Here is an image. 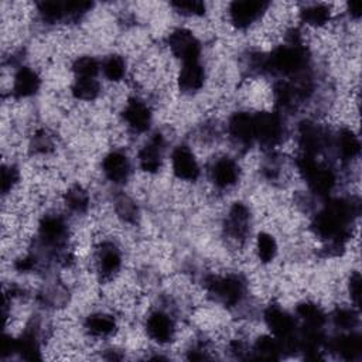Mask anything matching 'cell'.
<instances>
[{
  "label": "cell",
  "mask_w": 362,
  "mask_h": 362,
  "mask_svg": "<svg viewBox=\"0 0 362 362\" xmlns=\"http://www.w3.org/2000/svg\"><path fill=\"white\" fill-rule=\"evenodd\" d=\"M256 253L262 263H270L277 255V242L269 232H260L256 238Z\"/></svg>",
  "instance_id": "22"
},
{
  "label": "cell",
  "mask_w": 362,
  "mask_h": 362,
  "mask_svg": "<svg viewBox=\"0 0 362 362\" xmlns=\"http://www.w3.org/2000/svg\"><path fill=\"white\" fill-rule=\"evenodd\" d=\"M72 71H74L75 79L96 78L99 72V64L93 57H81L74 61Z\"/></svg>",
  "instance_id": "26"
},
{
  "label": "cell",
  "mask_w": 362,
  "mask_h": 362,
  "mask_svg": "<svg viewBox=\"0 0 362 362\" xmlns=\"http://www.w3.org/2000/svg\"><path fill=\"white\" fill-rule=\"evenodd\" d=\"M72 96L76 98L78 100L83 102H90L98 98L100 93V85L96 81V78H89V79H75L72 85Z\"/></svg>",
  "instance_id": "21"
},
{
  "label": "cell",
  "mask_w": 362,
  "mask_h": 362,
  "mask_svg": "<svg viewBox=\"0 0 362 362\" xmlns=\"http://www.w3.org/2000/svg\"><path fill=\"white\" fill-rule=\"evenodd\" d=\"M161 151L163 137L157 134L139 153V163L141 170L146 173H157L161 167Z\"/></svg>",
  "instance_id": "16"
},
{
  "label": "cell",
  "mask_w": 362,
  "mask_h": 362,
  "mask_svg": "<svg viewBox=\"0 0 362 362\" xmlns=\"http://www.w3.org/2000/svg\"><path fill=\"white\" fill-rule=\"evenodd\" d=\"M123 119L133 132L141 133L148 129L151 123V113L146 103L137 99H130L124 106Z\"/></svg>",
  "instance_id": "12"
},
{
  "label": "cell",
  "mask_w": 362,
  "mask_h": 362,
  "mask_svg": "<svg viewBox=\"0 0 362 362\" xmlns=\"http://www.w3.org/2000/svg\"><path fill=\"white\" fill-rule=\"evenodd\" d=\"M102 170L106 178L115 184L124 182L130 173L129 158L120 151H112L105 156Z\"/></svg>",
  "instance_id": "13"
},
{
  "label": "cell",
  "mask_w": 362,
  "mask_h": 362,
  "mask_svg": "<svg viewBox=\"0 0 362 362\" xmlns=\"http://www.w3.org/2000/svg\"><path fill=\"white\" fill-rule=\"evenodd\" d=\"M173 6L185 16H202L205 6L201 1H175Z\"/></svg>",
  "instance_id": "33"
},
{
  "label": "cell",
  "mask_w": 362,
  "mask_h": 362,
  "mask_svg": "<svg viewBox=\"0 0 362 362\" xmlns=\"http://www.w3.org/2000/svg\"><path fill=\"white\" fill-rule=\"evenodd\" d=\"M40 236L48 245H61L66 236V225L59 216H45L40 222Z\"/></svg>",
  "instance_id": "18"
},
{
  "label": "cell",
  "mask_w": 362,
  "mask_h": 362,
  "mask_svg": "<svg viewBox=\"0 0 362 362\" xmlns=\"http://www.w3.org/2000/svg\"><path fill=\"white\" fill-rule=\"evenodd\" d=\"M337 146H338V153L344 160H352L354 157L358 156L361 144H359L358 136L352 130L342 129L338 134Z\"/></svg>",
  "instance_id": "20"
},
{
  "label": "cell",
  "mask_w": 362,
  "mask_h": 362,
  "mask_svg": "<svg viewBox=\"0 0 362 362\" xmlns=\"http://www.w3.org/2000/svg\"><path fill=\"white\" fill-rule=\"evenodd\" d=\"M266 7L264 3L260 1H235L230 4L229 8V16L230 21L238 27V28H245L249 27L255 20H257L262 14V10Z\"/></svg>",
  "instance_id": "11"
},
{
  "label": "cell",
  "mask_w": 362,
  "mask_h": 362,
  "mask_svg": "<svg viewBox=\"0 0 362 362\" xmlns=\"http://www.w3.org/2000/svg\"><path fill=\"white\" fill-rule=\"evenodd\" d=\"M209 293L225 305H236L243 297V283L235 276H214L208 280Z\"/></svg>",
  "instance_id": "1"
},
{
  "label": "cell",
  "mask_w": 362,
  "mask_h": 362,
  "mask_svg": "<svg viewBox=\"0 0 362 362\" xmlns=\"http://www.w3.org/2000/svg\"><path fill=\"white\" fill-rule=\"evenodd\" d=\"M334 349L345 359H355L358 355H361V337L356 334L342 335L337 339Z\"/></svg>",
  "instance_id": "24"
},
{
  "label": "cell",
  "mask_w": 362,
  "mask_h": 362,
  "mask_svg": "<svg viewBox=\"0 0 362 362\" xmlns=\"http://www.w3.org/2000/svg\"><path fill=\"white\" fill-rule=\"evenodd\" d=\"M40 13L44 17V20L47 21H57L61 17L65 16L64 11V4L58 3V1H42L40 6Z\"/></svg>",
  "instance_id": "30"
},
{
  "label": "cell",
  "mask_w": 362,
  "mask_h": 362,
  "mask_svg": "<svg viewBox=\"0 0 362 362\" xmlns=\"http://www.w3.org/2000/svg\"><path fill=\"white\" fill-rule=\"evenodd\" d=\"M211 178L218 188H230L239 178V167L232 158H219L212 165Z\"/></svg>",
  "instance_id": "14"
},
{
  "label": "cell",
  "mask_w": 362,
  "mask_h": 362,
  "mask_svg": "<svg viewBox=\"0 0 362 362\" xmlns=\"http://www.w3.org/2000/svg\"><path fill=\"white\" fill-rule=\"evenodd\" d=\"M168 48L171 54L184 62L198 61L201 48L195 35L184 28L175 30L168 37Z\"/></svg>",
  "instance_id": "3"
},
{
  "label": "cell",
  "mask_w": 362,
  "mask_h": 362,
  "mask_svg": "<svg viewBox=\"0 0 362 362\" xmlns=\"http://www.w3.org/2000/svg\"><path fill=\"white\" fill-rule=\"evenodd\" d=\"M171 167L174 175L182 181H195L199 175L198 161L194 153L185 146H180L173 151Z\"/></svg>",
  "instance_id": "6"
},
{
  "label": "cell",
  "mask_w": 362,
  "mask_h": 362,
  "mask_svg": "<svg viewBox=\"0 0 362 362\" xmlns=\"http://www.w3.org/2000/svg\"><path fill=\"white\" fill-rule=\"evenodd\" d=\"M303 20L313 27H322L325 25L331 18V11L327 6L322 4H314L311 7H307L303 13Z\"/></svg>",
  "instance_id": "28"
},
{
  "label": "cell",
  "mask_w": 362,
  "mask_h": 362,
  "mask_svg": "<svg viewBox=\"0 0 362 362\" xmlns=\"http://www.w3.org/2000/svg\"><path fill=\"white\" fill-rule=\"evenodd\" d=\"M283 351V346L280 341L276 337L272 335H262L255 341L253 345V352L259 358H266V359H274L279 358V354Z\"/></svg>",
  "instance_id": "23"
},
{
  "label": "cell",
  "mask_w": 362,
  "mask_h": 362,
  "mask_svg": "<svg viewBox=\"0 0 362 362\" xmlns=\"http://www.w3.org/2000/svg\"><path fill=\"white\" fill-rule=\"evenodd\" d=\"M229 134L242 143H247L255 139L253 134V116L246 112L235 113L229 120Z\"/></svg>",
  "instance_id": "19"
},
{
  "label": "cell",
  "mask_w": 362,
  "mask_h": 362,
  "mask_svg": "<svg viewBox=\"0 0 362 362\" xmlns=\"http://www.w3.org/2000/svg\"><path fill=\"white\" fill-rule=\"evenodd\" d=\"M297 315L313 329H318L324 322V314L321 308L314 303H301L297 305Z\"/></svg>",
  "instance_id": "25"
},
{
  "label": "cell",
  "mask_w": 362,
  "mask_h": 362,
  "mask_svg": "<svg viewBox=\"0 0 362 362\" xmlns=\"http://www.w3.org/2000/svg\"><path fill=\"white\" fill-rule=\"evenodd\" d=\"M334 321L342 329H352L358 321V314L352 308H339L334 315Z\"/></svg>",
  "instance_id": "31"
},
{
  "label": "cell",
  "mask_w": 362,
  "mask_h": 362,
  "mask_svg": "<svg viewBox=\"0 0 362 362\" xmlns=\"http://www.w3.org/2000/svg\"><path fill=\"white\" fill-rule=\"evenodd\" d=\"M103 75L112 81V82H119L123 79L126 74V62L122 57L119 55H110L102 65Z\"/></svg>",
  "instance_id": "29"
},
{
  "label": "cell",
  "mask_w": 362,
  "mask_h": 362,
  "mask_svg": "<svg viewBox=\"0 0 362 362\" xmlns=\"http://www.w3.org/2000/svg\"><path fill=\"white\" fill-rule=\"evenodd\" d=\"M117 325L116 320L112 314L99 311L90 314L85 321V329L89 337L93 338H107L115 334Z\"/></svg>",
  "instance_id": "15"
},
{
  "label": "cell",
  "mask_w": 362,
  "mask_h": 362,
  "mask_svg": "<svg viewBox=\"0 0 362 362\" xmlns=\"http://www.w3.org/2000/svg\"><path fill=\"white\" fill-rule=\"evenodd\" d=\"M40 88V78L31 68H20L13 78V93L17 98L34 95Z\"/></svg>",
  "instance_id": "17"
},
{
  "label": "cell",
  "mask_w": 362,
  "mask_h": 362,
  "mask_svg": "<svg viewBox=\"0 0 362 362\" xmlns=\"http://www.w3.org/2000/svg\"><path fill=\"white\" fill-rule=\"evenodd\" d=\"M65 204L71 211L83 212L89 206V195L82 187L74 185L65 192Z\"/></svg>",
  "instance_id": "27"
},
{
  "label": "cell",
  "mask_w": 362,
  "mask_h": 362,
  "mask_svg": "<svg viewBox=\"0 0 362 362\" xmlns=\"http://www.w3.org/2000/svg\"><path fill=\"white\" fill-rule=\"evenodd\" d=\"M359 288H361V277H359V273L355 272V273L351 274V277H349L348 291H349L351 301H352L356 307L359 305Z\"/></svg>",
  "instance_id": "34"
},
{
  "label": "cell",
  "mask_w": 362,
  "mask_h": 362,
  "mask_svg": "<svg viewBox=\"0 0 362 362\" xmlns=\"http://www.w3.org/2000/svg\"><path fill=\"white\" fill-rule=\"evenodd\" d=\"M249 218H250V214H249V209L246 205L240 204V202H236L230 211H229V215L226 218V233L228 236L236 242V243H243L245 239H246V233L249 230Z\"/></svg>",
  "instance_id": "8"
},
{
  "label": "cell",
  "mask_w": 362,
  "mask_h": 362,
  "mask_svg": "<svg viewBox=\"0 0 362 362\" xmlns=\"http://www.w3.org/2000/svg\"><path fill=\"white\" fill-rule=\"evenodd\" d=\"M116 212L124 221H133L136 218V205L130 198L122 197L116 201Z\"/></svg>",
  "instance_id": "32"
},
{
  "label": "cell",
  "mask_w": 362,
  "mask_h": 362,
  "mask_svg": "<svg viewBox=\"0 0 362 362\" xmlns=\"http://www.w3.org/2000/svg\"><path fill=\"white\" fill-rule=\"evenodd\" d=\"M146 331L151 341L158 345L170 344L175 338V324L173 318L163 311H154L146 321Z\"/></svg>",
  "instance_id": "5"
},
{
  "label": "cell",
  "mask_w": 362,
  "mask_h": 362,
  "mask_svg": "<svg viewBox=\"0 0 362 362\" xmlns=\"http://www.w3.org/2000/svg\"><path fill=\"white\" fill-rule=\"evenodd\" d=\"M264 320L270 332L279 341H290L293 338L296 322L286 311L277 307H270L264 314Z\"/></svg>",
  "instance_id": "9"
},
{
  "label": "cell",
  "mask_w": 362,
  "mask_h": 362,
  "mask_svg": "<svg viewBox=\"0 0 362 362\" xmlns=\"http://www.w3.org/2000/svg\"><path fill=\"white\" fill-rule=\"evenodd\" d=\"M266 65L280 74H293L304 65V52L297 44L281 45L272 52Z\"/></svg>",
  "instance_id": "2"
},
{
  "label": "cell",
  "mask_w": 362,
  "mask_h": 362,
  "mask_svg": "<svg viewBox=\"0 0 362 362\" xmlns=\"http://www.w3.org/2000/svg\"><path fill=\"white\" fill-rule=\"evenodd\" d=\"M205 71L198 61L184 62L177 75V86L181 92L192 93L204 86Z\"/></svg>",
  "instance_id": "10"
},
{
  "label": "cell",
  "mask_w": 362,
  "mask_h": 362,
  "mask_svg": "<svg viewBox=\"0 0 362 362\" xmlns=\"http://www.w3.org/2000/svg\"><path fill=\"white\" fill-rule=\"evenodd\" d=\"M283 126L281 120L276 113L259 112L253 116V134L260 143L272 146L281 137Z\"/></svg>",
  "instance_id": "4"
},
{
  "label": "cell",
  "mask_w": 362,
  "mask_h": 362,
  "mask_svg": "<svg viewBox=\"0 0 362 362\" xmlns=\"http://www.w3.org/2000/svg\"><path fill=\"white\" fill-rule=\"evenodd\" d=\"M95 264L98 269V273L102 279L112 280L119 273L122 266V256L120 252L116 249L113 243H102L98 249Z\"/></svg>",
  "instance_id": "7"
}]
</instances>
